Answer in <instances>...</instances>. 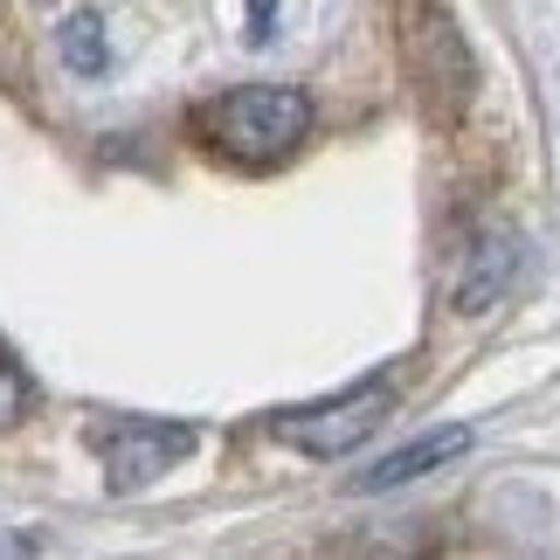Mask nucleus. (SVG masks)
Returning a JSON list of instances; mask_svg holds the SVG:
<instances>
[{"instance_id": "obj_1", "label": "nucleus", "mask_w": 560, "mask_h": 560, "mask_svg": "<svg viewBox=\"0 0 560 560\" xmlns=\"http://www.w3.org/2000/svg\"><path fill=\"white\" fill-rule=\"evenodd\" d=\"M201 132L235 166H277L305 145L312 97L298 83H243V91H222L214 104H201Z\"/></svg>"}, {"instance_id": "obj_3", "label": "nucleus", "mask_w": 560, "mask_h": 560, "mask_svg": "<svg viewBox=\"0 0 560 560\" xmlns=\"http://www.w3.org/2000/svg\"><path fill=\"white\" fill-rule=\"evenodd\" d=\"M91 443L104 457V485L139 491V485H153L160 470H174L187 450L201 443V429L194 422H160V416H125V422H104Z\"/></svg>"}, {"instance_id": "obj_2", "label": "nucleus", "mask_w": 560, "mask_h": 560, "mask_svg": "<svg viewBox=\"0 0 560 560\" xmlns=\"http://www.w3.org/2000/svg\"><path fill=\"white\" fill-rule=\"evenodd\" d=\"M387 416H395V387L368 381V387H347V395H332L318 408H284L270 429H277V443L305 450V457H353Z\"/></svg>"}, {"instance_id": "obj_7", "label": "nucleus", "mask_w": 560, "mask_h": 560, "mask_svg": "<svg viewBox=\"0 0 560 560\" xmlns=\"http://www.w3.org/2000/svg\"><path fill=\"white\" fill-rule=\"evenodd\" d=\"M28 401H35V387H28V374L14 368L8 353H0V429H14L21 416H28Z\"/></svg>"}, {"instance_id": "obj_6", "label": "nucleus", "mask_w": 560, "mask_h": 560, "mask_svg": "<svg viewBox=\"0 0 560 560\" xmlns=\"http://www.w3.org/2000/svg\"><path fill=\"white\" fill-rule=\"evenodd\" d=\"M62 62H70L77 77H104V62H112V49H104V21L91 8L62 21Z\"/></svg>"}, {"instance_id": "obj_5", "label": "nucleus", "mask_w": 560, "mask_h": 560, "mask_svg": "<svg viewBox=\"0 0 560 560\" xmlns=\"http://www.w3.org/2000/svg\"><path fill=\"white\" fill-rule=\"evenodd\" d=\"M464 450H470V429H464V422H450V429H429V436L401 443L395 457H381L374 470H360V478H353V491H395V485H416V478H429L436 464L464 457Z\"/></svg>"}, {"instance_id": "obj_4", "label": "nucleus", "mask_w": 560, "mask_h": 560, "mask_svg": "<svg viewBox=\"0 0 560 560\" xmlns=\"http://www.w3.org/2000/svg\"><path fill=\"white\" fill-rule=\"evenodd\" d=\"M512 277H520V235H512L505 222H478L457 249H450V270H443L450 312H464V318L491 312Z\"/></svg>"}, {"instance_id": "obj_8", "label": "nucleus", "mask_w": 560, "mask_h": 560, "mask_svg": "<svg viewBox=\"0 0 560 560\" xmlns=\"http://www.w3.org/2000/svg\"><path fill=\"white\" fill-rule=\"evenodd\" d=\"M0 553H28V540H0Z\"/></svg>"}]
</instances>
